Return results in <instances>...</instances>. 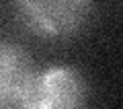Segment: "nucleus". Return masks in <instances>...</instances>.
<instances>
[{
  "label": "nucleus",
  "instance_id": "nucleus-1",
  "mask_svg": "<svg viewBox=\"0 0 123 109\" xmlns=\"http://www.w3.org/2000/svg\"><path fill=\"white\" fill-rule=\"evenodd\" d=\"M21 29L45 41L78 35L92 19L94 4L86 0H23L12 6Z\"/></svg>",
  "mask_w": 123,
  "mask_h": 109
},
{
  "label": "nucleus",
  "instance_id": "nucleus-2",
  "mask_svg": "<svg viewBox=\"0 0 123 109\" xmlns=\"http://www.w3.org/2000/svg\"><path fill=\"white\" fill-rule=\"evenodd\" d=\"M88 82L78 68L68 64L37 70L17 109H86Z\"/></svg>",
  "mask_w": 123,
  "mask_h": 109
},
{
  "label": "nucleus",
  "instance_id": "nucleus-3",
  "mask_svg": "<svg viewBox=\"0 0 123 109\" xmlns=\"http://www.w3.org/2000/svg\"><path fill=\"white\" fill-rule=\"evenodd\" d=\"M35 72V62L21 43L0 39V109L17 107Z\"/></svg>",
  "mask_w": 123,
  "mask_h": 109
}]
</instances>
